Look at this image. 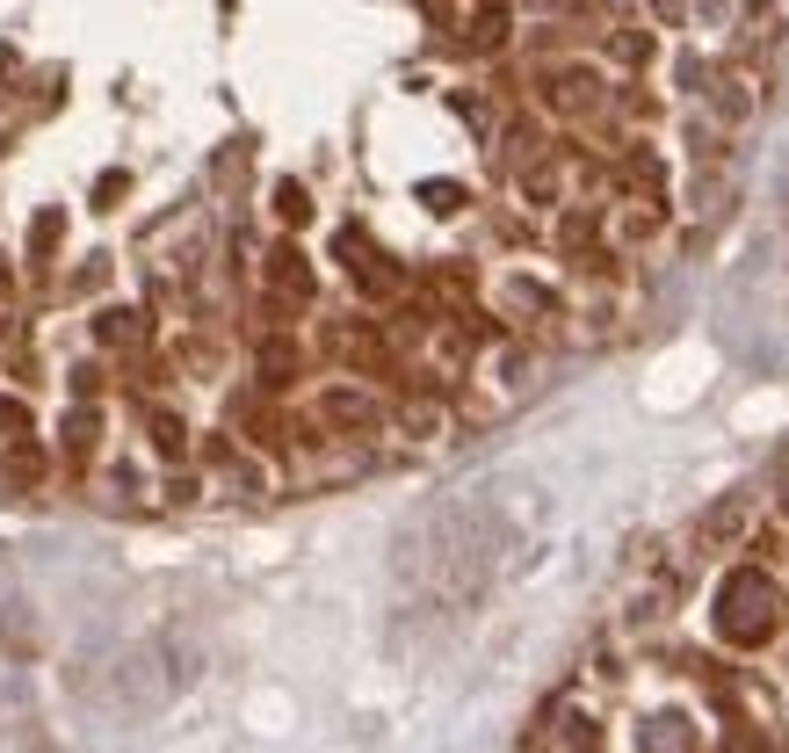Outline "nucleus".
<instances>
[{"instance_id":"1","label":"nucleus","mask_w":789,"mask_h":753,"mask_svg":"<svg viewBox=\"0 0 789 753\" xmlns=\"http://www.w3.org/2000/svg\"><path fill=\"white\" fill-rule=\"evenodd\" d=\"M775 623H782V595H775V579L760 573H732L718 595V631L738 638V645H754V638H768Z\"/></svg>"},{"instance_id":"2","label":"nucleus","mask_w":789,"mask_h":753,"mask_svg":"<svg viewBox=\"0 0 789 753\" xmlns=\"http://www.w3.org/2000/svg\"><path fill=\"white\" fill-rule=\"evenodd\" d=\"M645 753H688V724L681 718H652L645 724Z\"/></svg>"},{"instance_id":"3","label":"nucleus","mask_w":789,"mask_h":753,"mask_svg":"<svg viewBox=\"0 0 789 753\" xmlns=\"http://www.w3.org/2000/svg\"><path fill=\"white\" fill-rule=\"evenodd\" d=\"M276 203H282V218H304V189H298V181H282Z\"/></svg>"}]
</instances>
